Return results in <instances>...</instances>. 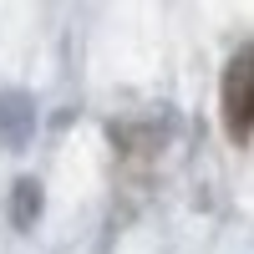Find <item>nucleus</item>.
<instances>
[{"label":"nucleus","instance_id":"obj_1","mask_svg":"<svg viewBox=\"0 0 254 254\" xmlns=\"http://www.w3.org/2000/svg\"><path fill=\"white\" fill-rule=\"evenodd\" d=\"M224 127L234 142L254 137V46L239 51L224 71Z\"/></svg>","mask_w":254,"mask_h":254}]
</instances>
